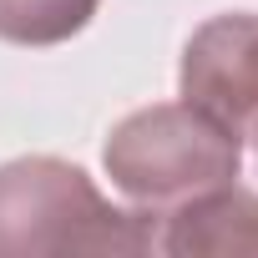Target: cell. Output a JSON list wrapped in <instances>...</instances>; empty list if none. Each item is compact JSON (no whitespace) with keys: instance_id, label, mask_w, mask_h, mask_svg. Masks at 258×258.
I'll list each match as a JSON object with an SVG mask.
<instances>
[{"instance_id":"cell-1","label":"cell","mask_w":258,"mask_h":258,"mask_svg":"<svg viewBox=\"0 0 258 258\" xmlns=\"http://www.w3.org/2000/svg\"><path fill=\"white\" fill-rule=\"evenodd\" d=\"M152 253V213L116 208L66 157H16L0 167V258Z\"/></svg>"},{"instance_id":"cell-2","label":"cell","mask_w":258,"mask_h":258,"mask_svg":"<svg viewBox=\"0 0 258 258\" xmlns=\"http://www.w3.org/2000/svg\"><path fill=\"white\" fill-rule=\"evenodd\" d=\"M101 167L126 203L157 218L208 187L238 182L243 137H233L223 121H213L192 101H157L142 111H126L111 126Z\"/></svg>"},{"instance_id":"cell-3","label":"cell","mask_w":258,"mask_h":258,"mask_svg":"<svg viewBox=\"0 0 258 258\" xmlns=\"http://www.w3.org/2000/svg\"><path fill=\"white\" fill-rule=\"evenodd\" d=\"M177 91L233 137L258 126V11H228L203 21L177 61Z\"/></svg>"},{"instance_id":"cell-4","label":"cell","mask_w":258,"mask_h":258,"mask_svg":"<svg viewBox=\"0 0 258 258\" xmlns=\"http://www.w3.org/2000/svg\"><path fill=\"white\" fill-rule=\"evenodd\" d=\"M152 253L172 258H258V192L223 182L152 218Z\"/></svg>"},{"instance_id":"cell-5","label":"cell","mask_w":258,"mask_h":258,"mask_svg":"<svg viewBox=\"0 0 258 258\" xmlns=\"http://www.w3.org/2000/svg\"><path fill=\"white\" fill-rule=\"evenodd\" d=\"M101 0H0V41L61 46L91 26Z\"/></svg>"},{"instance_id":"cell-6","label":"cell","mask_w":258,"mask_h":258,"mask_svg":"<svg viewBox=\"0 0 258 258\" xmlns=\"http://www.w3.org/2000/svg\"><path fill=\"white\" fill-rule=\"evenodd\" d=\"M253 147H258V126H253Z\"/></svg>"}]
</instances>
